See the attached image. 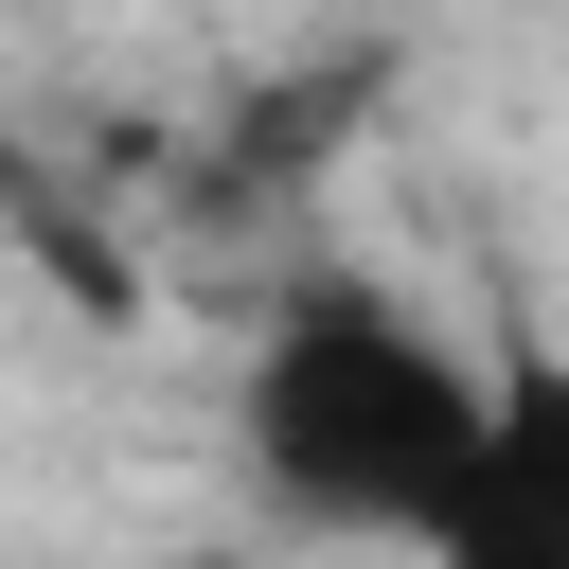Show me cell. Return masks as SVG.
I'll return each instance as SVG.
<instances>
[{"instance_id":"obj_3","label":"cell","mask_w":569,"mask_h":569,"mask_svg":"<svg viewBox=\"0 0 569 569\" xmlns=\"http://www.w3.org/2000/svg\"><path fill=\"white\" fill-rule=\"evenodd\" d=\"M160 569H267V551H160Z\"/></svg>"},{"instance_id":"obj_2","label":"cell","mask_w":569,"mask_h":569,"mask_svg":"<svg viewBox=\"0 0 569 569\" xmlns=\"http://www.w3.org/2000/svg\"><path fill=\"white\" fill-rule=\"evenodd\" d=\"M427 569H569V356L551 338L480 356V427L427 516Z\"/></svg>"},{"instance_id":"obj_1","label":"cell","mask_w":569,"mask_h":569,"mask_svg":"<svg viewBox=\"0 0 569 569\" xmlns=\"http://www.w3.org/2000/svg\"><path fill=\"white\" fill-rule=\"evenodd\" d=\"M462 427H480V338H445L427 302H373V284L284 302L249 338V391H231L249 480L302 533H373V551H427V516L462 480Z\"/></svg>"}]
</instances>
